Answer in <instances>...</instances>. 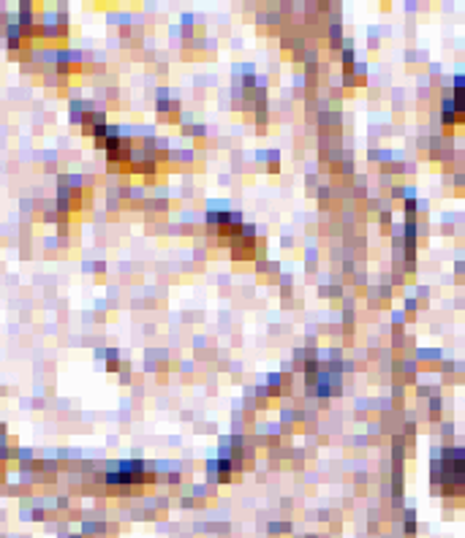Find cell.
<instances>
[{
  "instance_id": "1",
  "label": "cell",
  "mask_w": 465,
  "mask_h": 538,
  "mask_svg": "<svg viewBox=\"0 0 465 538\" xmlns=\"http://www.w3.org/2000/svg\"><path fill=\"white\" fill-rule=\"evenodd\" d=\"M436 481L446 495H465V452H446L438 462Z\"/></svg>"
}]
</instances>
